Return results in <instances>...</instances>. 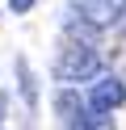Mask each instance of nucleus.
<instances>
[{
	"instance_id": "obj_6",
	"label": "nucleus",
	"mask_w": 126,
	"mask_h": 130,
	"mask_svg": "<svg viewBox=\"0 0 126 130\" xmlns=\"http://www.w3.org/2000/svg\"><path fill=\"white\" fill-rule=\"evenodd\" d=\"M17 71H21V96H25V105H34V101H38V88H34L30 67H25V63H17Z\"/></svg>"
},
{
	"instance_id": "obj_1",
	"label": "nucleus",
	"mask_w": 126,
	"mask_h": 130,
	"mask_svg": "<svg viewBox=\"0 0 126 130\" xmlns=\"http://www.w3.org/2000/svg\"><path fill=\"white\" fill-rule=\"evenodd\" d=\"M101 76V55L92 51L88 42H72L63 55H59V63H55V80L59 84H92V80Z\"/></svg>"
},
{
	"instance_id": "obj_8",
	"label": "nucleus",
	"mask_w": 126,
	"mask_h": 130,
	"mask_svg": "<svg viewBox=\"0 0 126 130\" xmlns=\"http://www.w3.org/2000/svg\"><path fill=\"white\" fill-rule=\"evenodd\" d=\"M4 113H8V96L0 92V122H4Z\"/></svg>"
},
{
	"instance_id": "obj_2",
	"label": "nucleus",
	"mask_w": 126,
	"mask_h": 130,
	"mask_svg": "<svg viewBox=\"0 0 126 130\" xmlns=\"http://www.w3.org/2000/svg\"><path fill=\"white\" fill-rule=\"evenodd\" d=\"M122 101H126V84H122L118 76H105V71L92 80L88 96H84V105H88V109H101V113H114Z\"/></svg>"
},
{
	"instance_id": "obj_7",
	"label": "nucleus",
	"mask_w": 126,
	"mask_h": 130,
	"mask_svg": "<svg viewBox=\"0 0 126 130\" xmlns=\"http://www.w3.org/2000/svg\"><path fill=\"white\" fill-rule=\"evenodd\" d=\"M34 4H38V0H8V9H13V13H30Z\"/></svg>"
},
{
	"instance_id": "obj_3",
	"label": "nucleus",
	"mask_w": 126,
	"mask_h": 130,
	"mask_svg": "<svg viewBox=\"0 0 126 130\" xmlns=\"http://www.w3.org/2000/svg\"><path fill=\"white\" fill-rule=\"evenodd\" d=\"M76 4H80V17L88 21L92 29L114 25V21L122 17V9H126V0H76Z\"/></svg>"
},
{
	"instance_id": "obj_5",
	"label": "nucleus",
	"mask_w": 126,
	"mask_h": 130,
	"mask_svg": "<svg viewBox=\"0 0 126 130\" xmlns=\"http://www.w3.org/2000/svg\"><path fill=\"white\" fill-rule=\"evenodd\" d=\"M55 109H59V118H67V122H72L76 113H80V96L72 92V84H59V96H55Z\"/></svg>"
},
{
	"instance_id": "obj_9",
	"label": "nucleus",
	"mask_w": 126,
	"mask_h": 130,
	"mask_svg": "<svg viewBox=\"0 0 126 130\" xmlns=\"http://www.w3.org/2000/svg\"><path fill=\"white\" fill-rule=\"evenodd\" d=\"M118 29H122V34H126V9H122V17H118Z\"/></svg>"
},
{
	"instance_id": "obj_4",
	"label": "nucleus",
	"mask_w": 126,
	"mask_h": 130,
	"mask_svg": "<svg viewBox=\"0 0 126 130\" xmlns=\"http://www.w3.org/2000/svg\"><path fill=\"white\" fill-rule=\"evenodd\" d=\"M67 126H72V130H114V122H109V113L88 109V105H84V113H76Z\"/></svg>"
}]
</instances>
